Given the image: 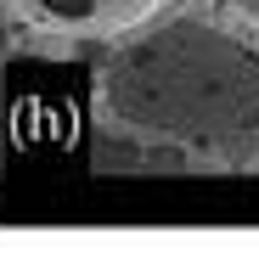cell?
Here are the masks:
<instances>
[{"label":"cell","mask_w":259,"mask_h":253,"mask_svg":"<svg viewBox=\"0 0 259 253\" xmlns=\"http://www.w3.org/2000/svg\"><path fill=\"white\" fill-rule=\"evenodd\" d=\"M107 113L130 135L237 158L259 141V51L208 17H169L113 51Z\"/></svg>","instance_id":"cell-1"},{"label":"cell","mask_w":259,"mask_h":253,"mask_svg":"<svg viewBox=\"0 0 259 253\" xmlns=\"http://www.w3.org/2000/svg\"><path fill=\"white\" fill-rule=\"evenodd\" d=\"M6 6L46 34H73V39H102V34H124L141 28L152 17L158 0H6Z\"/></svg>","instance_id":"cell-2"},{"label":"cell","mask_w":259,"mask_h":253,"mask_svg":"<svg viewBox=\"0 0 259 253\" xmlns=\"http://www.w3.org/2000/svg\"><path fill=\"white\" fill-rule=\"evenodd\" d=\"M231 6H237V12L248 17V23H259V0H231Z\"/></svg>","instance_id":"cell-3"}]
</instances>
